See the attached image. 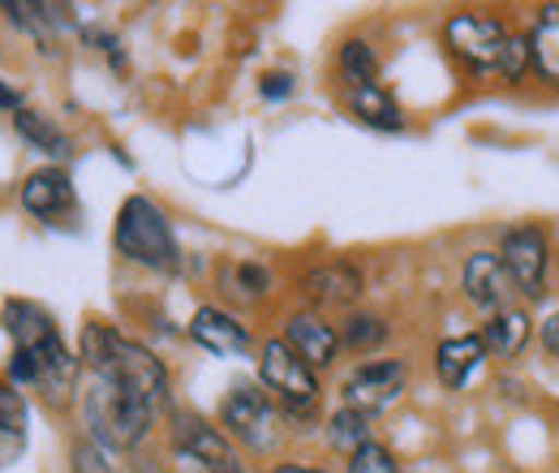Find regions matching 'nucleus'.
<instances>
[{
	"label": "nucleus",
	"instance_id": "1a4fd4ad",
	"mask_svg": "<svg viewBox=\"0 0 559 473\" xmlns=\"http://www.w3.org/2000/svg\"><path fill=\"white\" fill-rule=\"evenodd\" d=\"M405 392V366L392 362V357H379V362H361L345 379V405L357 413H383L388 405H396Z\"/></svg>",
	"mask_w": 559,
	"mask_h": 473
},
{
	"label": "nucleus",
	"instance_id": "6e6552de",
	"mask_svg": "<svg viewBox=\"0 0 559 473\" xmlns=\"http://www.w3.org/2000/svg\"><path fill=\"white\" fill-rule=\"evenodd\" d=\"M173 444L186 461H194L203 473H246L237 448L224 430H215L199 413H173Z\"/></svg>",
	"mask_w": 559,
	"mask_h": 473
},
{
	"label": "nucleus",
	"instance_id": "7ed1b4c3",
	"mask_svg": "<svg viewBox=\"0 0 559 473\" xmlns=\"http://www.w3.org/2000/svg\"><path fill=\"white\" fill-rule=\"evenodd\" d=\"M112 246L121 259L139 263L146 271H173L181 268V246L173 237V224L164 215V206L151 203L146 194H130L117 211V228H112Z\"/></svg>",
	"mask_w": 559,
	"mask_h": 473
},
{
	"label": "nucleus",
	"instance_id": "ddd939ff",
	"mask_svg": "<svg viewBox=\"0 0 559 473\" xmlns=\"http://www.w3.org/2000/svg\"><path fill=\"white\" fill-rule=\"evenodd\" d=\"M190 340L215 357H246L250 353V332L219 306H199L190 319Z\"/></svg>",
	"mask_w": 559,
	"mask_h": 473
},
{
	"label": "nucleus",
	"instance_id": "c85d7f7f",
	"mask_svg": "<svg viewBox=\"0 0 559 473\" xmlns=\"http://www.w3.org/2000/svg\"><path fill=\"white\" fill-rule=\"evenodd\" d=\"M259 95L263 99H288L293 95V73H263V82H259Z\"/></svg>",
	"mask_w": 559,
	"mask_h": 473
},
{
	"label": "nucleus",
	"instance_id": "9d476101",
	"mask_svg": "<svg viewBox=\"0 0 559 473\" xmlns=\"http://www.w3.org/2000/svg\"><path fill=\"white\" fill-rule=\"evenodd\" d=\"M219 417H224L228 435L241 439V444L254 448V452L272 448V439H276V413H272L267 397H263L259 388H246V383L233 388L224 409H219Z\"/></svg>",
	"mask_w": 559,
	"mask_h": 473
},
{
	"label": "nucleus",
	"instance_id": "423d86ee",
	"mask_svg": "<svg viewBox=\"0 0 559 473\" xmlns=\"http://www.w3.org/2000/svg\"><path fill=\"white\" fill-rule=\"evenodd\" d=\"M443 39H448V48H452L469 69L495 73L499 61H503V52H508V39H512V35H508L503 22H495V17H483V13H452L448 26H443Z\"/></svg>",
	"mask_w": 559,
	"mask_h": 473
},
{
	"label": "nucleus",
	"instance_id": "0eeeda50",
	"mask_svg": "<svg viewBox=\"0 0 559 473\" xmlns=\"http://www.w3.org/2000/svg\"><path fill=\"white\" fill-rule=\"evenodd\" d=\"M499 259L512 275L516 293H525L530 301H543L547 297V259H551V246H547V233L534 228V224H516L503 233V246H499Z\"/></svg>",
	"mask_w": 559,
	"mask_h": 473
},
{
	"label": "nucleus",
	"instance_id": "aec40b11",
	"mask_svg": "<svg viewBox=\"0 0 559 473\" xmlns=\"http://www.w3.org/2000/svg\"><path fill=\"white\" fill-rule=\"evenodd\" d=\"M530 57H534V69L543 73V82L559 86V4L538 9V22L530 31Z\"/></svg>",
	"mask_w": 559,
	"mask_h": 473
},
{
	"label": "nucleus",
	"instance_id": "bb28decb",
	"mask_svg": "<svg viewBox=\"0 0 559 473\" xmlns=\"http://www.w3.org/2000/svg\"><path fill=\"white\" fill-rule=\"evenodd\" d=\"M224 275H233V284H237L241 297H263L272 288V275H267L263 263H237V268L224 271Z\"/></svg>",
	"mask_w": 559,
	"mask_h": 473
},
{
	"label": "nucleus",
	"instance_id": "2eb2a0df",
	"mask_svg": "<svg viewBox=\"0 0 559 473\" xmlns=\"http://www.w3.org/2000/svg\"><path fill=\"white\" fill-rule=\"evenodd\" d=\"M483 362H487L483 336H448L439 340V348H435V370H439L443 388H465Z\"/></svg>",
	"mask_w": 559,
	"mask_h": 473
},
{
	"label": "nucleus",
	"instance_id": "dca6fc26",
	"mask_svg": "<svg viewBox=\"0 0 559 473\" xmlns=\"http://www.w3.org/2000/svg\"><path fill=\"white\" fill-rule=\"evenodd\" d=\"M349 113L361 121V126H370V130H383V134H396V130H405V117H401V108H396V99L379 86V82H370V86H349Z\"/></svg>",
	"mask_w": 559,
	"mask_h": 473
},
{
	"label": "nucleus",
	"instance_id": "a211bd4d",
	"mask_svg": "<svg viewBox=\"0 0 559 473\" xmlns=\"http://www.w3.org/2000/svg\"><path fill=\"white\" fill-rule=\"evenodd\" d=\"M306 293L319 306H349L361 293V275L349 263H323V268L306 271Z\"/></svg>",
	"mask_w": 559,
	"mask_h": 473
},
{
	"label": "nucleus",
	"instance_id": "f8f14e48",
	"mask_svg": "<svg viewBox=\"0 0 559 473\" xmlns=\"http://www.w3.org/2000/svg\"><path fill=\"white\" fill-rule=\"evenodd\" d=\"M461 288H465V297L474 301V306H483V310H508V297H512V275L503 268V259L499 255H490V250H478V255H469L465 259V271H461Z\"/></svg>",
	"mask_w": 559,
	"mask_h": 473
},
{
	"label": "nucleus",
	"instance_id": "b1692460",
	"mask_svg": "<svg viewBox=\"0 0 559 473\" xmlns=\"http://www.w3.org/2000/svg\"><path fill=\"white\" fill-rule=\"evenodd\" d=\"M383 340H388V323L379 315H349L345 319L341 344H349L353 353H374V348H383Z\"/></svg>",
	"mask_w": 559,
	"mask_h": 473
},
{
	"label": "nucleus",
	"instance_id": "f03ea898",
	"mask_svg": "<svg viewBox=\"0 0 559 473\" xmlns=\"http://www.w3.org/2000/svg\"><path fill=\"white\" fill-rule=\"evenodd\" d=\"M78 353H82V362L91 366L95 379L121 388L126 397H134V401H142L155 413L168 405V370H164V362L146 344L121 336L108 323H86Z\"/></svg>",
	"mask_w": 559,
	"mask_h": 473
},
{
	"label": "nucleus",
	"instance_id": "4be33fe9",
	"mask_svg": "<svg viewBox=\"0 0 559 473\" xmlns=\"http://www.w3.org/2000/svg\"><path fill=\"white\" fill-rule=\"evenodd\" d=\"M328 439H332V448H341V452H349L353 457L361 444H370V417L349 405L336 409L332 422H328Z\"/></svg>",
	"mask_w": 559,
	"mask_h": 473
},
{
	"label": "nucleus",
	"instance_id": "5701e85b",
	"mask_svg": "<svg viewBox=\"0 0 559 473\" xmlns=\"http://www.w3.org/2000/svg\"><path fill=\"white\" fill-rule=\"evenodd\" d=\"M341 78L349 82V86H370L374 78H379V57H374V48L366 44V39H349L345 48H341Z\"/></svg>",
	"mask_w": 559,
	"mask_h": 473
},
{
	"label": "nucleus",
	"instance_id": "a878e982",
	"mask_svg": "<svg viewBox=\"0 0 559 473\" xmlns=\"http://www.w3.org/2000/svg\"><path fill=\"white\" fill-rule=\"evenodd\" d=\"M70 470L73 473H112L108 465V448L95 439H78L70 448Z\"/></svg>",
	"mask_w": 559,
	"mask_h": 473
},
{
	"label": "nucleus",
	"instance_id": "20e7f679",
	"mask_svg": "<svg viewBox=\"0 0 559 473\" xmlns=\"http://www.w3.org/2000/svg\"><path fill=\"white\" fill-rule=\"evenodd\" d=\"M82 417H86V430L95 444L126 452V448L142 444V435L155 422V409H146L142 401L126 397L121 388H112L104 379H91V388L82 397Z\"/></svg>",
	"mask_w": 559,
	"mask_h": 473
},
{
	"label": "nucleus",
	"instance_id": "9b49d317",
	"mask_svg": "<svg viewBox=\"0 0 559 473\" xmlns=\"http://www.w3.org/2000/svg\"><path fill=\"white\" fill-rule=\"evenodd\" d=\"M17 199H22V211H26V215H35V220H44V224H52V220L78 211V194H73V181L66 168H35V173L22 181Z\"/></svg>",
	"mask_w": 559,
	"mask_h": 473
},
{
	"label": "nucleus",
	"instance_id": "6ab92c4d",
	"mask_svg": "<svg viewBox=\"0 0 559 473\" xmlns=\"http://www.w3.org/2000/svg\"><path fill=\"white\" fill-rule=\"evenodd\" d=\"M31 435V409L13 383H0V465L17 461Z\"/></svg>",
	"mask_w": 559,
	"mask_h": 473
},
{
	"label": "nucleus",
	"instance_id": "c756f323",
	"mask_svg": "<svg viewBox=\"0 0 559 473\" xmlns=\"http://www.w3.org/2000/svg\"><path fill=\"white\" fill-rule=\"evenodd\" d=\"M543 344H547V353H551V357H559V310L543 323Z\"/></svg>",
	"mask_w": 559,
	"mask_h": 473
},
{
	"label": "nucleus",
	"instance_id": "412c9836",
	"mask_svg": "<svg viewBox=\"0 0 559 473\" xmlns=\"http://www.w3.org/2000/svg\"><path fill=\"white\" fill-rule=\"evenodd\" d=\"M13 126H17V134L26 138L35 151H44V155H52V159H70V134H66L57 121H48L44 113L22 108V113L13 117Z\"/></svg>",
	"mask_w": 559,
	"mask_h": 473
},
{
	"label": "nucleus",
	"instance_id": "4468645a",
	"mask_svg": "<svg viewBox=\"0 0 559 473\" xmlns=\"http://www.w3.org/2000/svg\"><path fill=\"white\" fill-rule=\"evenodd\" d=\"M284 340H288V348L306 362V366H332L336 362V348H341V336H336V328L332 323H323L319 315H288V323H284Z\"/></svg>",
	"mask_w": 559,
	"mask_h": 473
},
{
	"label": "nucleus",
	"instance_id": "cd10ccee",
	"mask_svg": "<svg viewBox=\"0 0 559 473\" xmlns=\"http://www.w3.org/2000/svg\"><path fill=\"white\" fill-rule=\"evenodd\" d=\"M530 66H534V57H530V39H508V52H503V61H499V69H495V78L516 82Z\"/></svg>",
	"mask_w": 559,
	"mask_h": 473
},
{
	"label": "nucleus",
	"instance_id": "393cba45",
	"mask_svg": "<svg viewBox=\"0 0 559 473\" xmlns=\"http://www.w3.org/2000/svg\"><path fill=\"white\" fill-rule=\"evenodd\" d=\"M349 473H401V461L383 444L370 439V444H361L349 457Z\"/></svg>",
	"mask_w": 559,
	"mask_h": 473
},
{
	"label": "nucleus",
	"instance_id": "f257e3e1",
	"mask_svg": "<svg viewBox=\"0 0 559 473\" xmlns=\"http://www.w3.org/2000/svg\"><path fill=\"white\" fill-rule=\"evenodd\" d=\"M0 328L13 340V357L4 366V379L22 392L35 388L44 392V401L66 405L78 383V357L66 348V340L57 332V319L26 297H9L0 306Z\"/></svg>",
	"mask_w": 559,
	"mask_h": 473
},
{
	"label": "nucleus",
	"instance_id": "f3484780",
	"mask_svg": "<svg viewBox=\"0 0 559 473\" xmlns=\"http://www.w3.org/2000/svg\"><path fill=\"white\" fill-rule=\"evenodd\" d=\"M530 332H534V323H530V315H525V310H516V306H508V310L490 315V323L483 328L487 357H503V362L521 357V348L530 344Z\"/></svg>",
	"mask_w": 559,
	"mask_h": 473
},
{
	"label": "nucleus",
	"instance_id": "39448f33",
	"mask_svg": "<svg viewBox=\"0 0 559 473\" xmlns=\"http://www.w3.org/2000/svg\"><path fill=\"white\" fill-rule=\"evenodd\" d=\"M259 379H263V388L276 392L293 413H297V409H314V401H319L314 366H306V362L288 348L284 336L263 344V353H259Z\"/></svg>",
	"mask_w": 559,
	"mask_h": 473
},
{
	"label": "nucleus",
	"instance_id": "7c9ffc66",
	"mask_svg": "<svg viewBox=\"0 0 559 473\" xmlns=\"http://www.w3.org/2000/svg\"><path fill=\"white\" fill-rule=\"evenodd\" d=\"M0 113H13L17 117L22 113V91H13V86L0 82Z\"/></svg>",
	"mask_w": 559,
	"mask_h": 473
},
{
	"label": "nucleus",
	"instance_id": "2f4dec72",
	"mask_svg": "<svg viewBox=\"0 0 559 473\" xmlns=\"http://www.w3.org/2000/svg\"><path fill=\"white\" fill-rule=\"evenodd\" d=\"M272 473H328V470H314V465H297V461H284V465H276Z\"/></svg>",
	"mask_w": 559,
	"mask_h": 473
}]
</instances>
